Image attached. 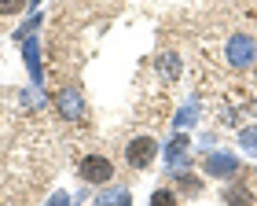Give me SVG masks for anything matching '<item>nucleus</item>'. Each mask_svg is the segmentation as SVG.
Segmentation results:
<instances>
[{"label": "nucleus", "mask_w": 257, "mask_h": 206, "mask_svg": "<svg viewBox=\"0 0 257 206\" xmlns=\"http://www.w3.org/2000/svg\"><path fill=\"white\" fill-rule=\"evenodd\" d=\"M224 59L231 66H239V70H246V66H253V59H257V41L250 33H231L228 44H224Z\"/></svg>", "instance_id": "nucleus-1"}, {"label": "nucleus", "mask_w": 257, "mask_h": 206, "mask_svg": "<svg viewBox=\"0 0 257 206\" xmlns=\"http://www.w3.org/2000/svg\"><path fill=\"white\" fill-rule=\"evenodd\" d=\"M77 177L85 180V184H110L114 180V162L107 155H85L77 166Z\"/></svg>", "instance_id": "nucleus-2"}, {"label": "nucleus", "mask_w": 257, "mask_h": 206, "mask_svg": "<svg viewBox=\"0 0 257 206\" xmlns=\"http://www.w3.org/2000/svg\"><path fill=\"white\" fill-rule=\"evenodd\" d=\"M158 158V140L155 136H133L125 147V162L133 169H151V162Z\"/></svg>", "instance_id": "nucleus-3"}, {"label": "nucleus", "mask_w": 257, "mask_h": 206, "mask_svg": "<svg viewBox=\"0 0 257 206\" xmlns=\"http://www.w3.org/2000/svg\"><path fill=\"white\" fill-rule=\"evenodd\" d=\"M55 111H59V118H66V122H81V118H88L85 96H81V88H74V85L55 92Z\"/></svg>", "instance_id": "nucleus-4"}, {"label": "nucleus", "mask_w": 257, "mask_h": 206, "mask_svg": "<svg viewBox=\"0 0 257 206\" xmlns=\"http://www.w3.org/2000/svg\"><path fill=\"white\" fill-rule=\"evenodd\" d=\"M206 177H217V180L239 177V155H231V151H209L206 155Z\"/></svg>", "instance_id": "nucleus-5"}, {"label": "nucleus", "mask_w": 257, "mask_h": 206, "mask_svg": "<svg viewBox=\"0 0 257 206\" xmlns=\"http://www.w3.org/2000/svg\"><path fill=\"white\" fill-rule=\"evenodd\" d=\"M188 151H191V140L184 133H177L169 140V147H166V169H169V177H177V169L188 166Z\"/></svg>", "instance_id": "nucleus-6"}, {"label": "nucleus", "mask_w": 257, "mask_h": 206, "mask_svg": "<svg viewBox=\"0 0 257 206\" xmlns=\"http://www.w3.org/2000/svg\"><path fill=\"white\" fill-rule=\"evenodd\" d=\"M22 55H26V70H30V77H33V88H41V44H37V37H22Z\"/></svg>", "instance_id": "nucleus-7"}, {"label": "nucleus", "mask_w": 257, "mask_h": 206, "mask_svg": "<svg viewBox=\"0 0 257 206\" xmlns=\"http://www.w3.org/2000/svg\"><path fill=\"white\" fill-rule=\"evenodd\" d=\"M96 206H133V195H128V188H107L96 195Z\"/></svg>", "instance_id": "nucleus-8"}, {"label": "nucleus", "mask_w": 257, "mask_h": 206, "mask_svg": "<svg viewBox=\"0 0 257 206\" xmlns=\"http://www.w3.org/2000/svg\"><path fill=\"white\" fill-rule=\"evenodd\" d=\"M195 122H198V99H188V103L180 107V114L173 118V129H177V133H184V129H191Z\"/></svg>", "instance_id": "nucleus-9"}, {"label": "nucleus", "mask_w": 257, "mask_h": 206, "mask_svg": "<svg viewBox=\"0 0 257 206\" xmlns=\"http://www.w3.org/2000/svg\"><path fill=\"white\" fill-rule=\"evenodd\" d=\"M158 70H162L166 81H177V77H180V55H177V52H166V55L158 59Z\"/></svg>", "instance_id": "nucleus-10"}, {"label": "nucleus", "mask_w": 257, "mask_h": 206, "mask_svg": "<svg viewBox=\"0 0 257 206\" xmlns=\"http://www.w3.org/2000/svg\"><path fill=\"white\" fill-rule=\"evenodd\" d=\"M224 202H228V206H253V195H250L242 184H228V188H224Z\"/></svg>", "instance_id": "nucleus-11"}, {"label": "nucleus", "mask_w": 257, "mask_h": 206, "mask_svg": "<svg viewBox=\"0 0 257 206\" xmlns=\"http://www.w3.org/2000/svg\"><path fill=\"white\" fill-rule=\"evenodd\" d=\"M151 206H180V199L173 188H158V191H151Z\"/></svg>", "instance_id": "nucleus-12"}, {"label": "nucleus", "mask_w": 257, "mask_h": 206, "mask_svg": "<svg viewBox=\"0 0 257 206\" xmlns=\"http://www.w3.org/2000/svg\"><path fill=\"white\" fill-rule=\"evenodd\" d=\"M239 147H242V151H250V155H257V125L239 129Z\"/></svg>", "instance_id": "nucleus-13"}, {"label": "nucleus", "mask_w": 257, "mask_h": 206, "mask_svg": "<svg viewBox=\"0 0 257 206\" xmlns=\"http://www.w3.org/2000/svg\"><path fill=\"white\" fill-rule=\"evenodd\" d=\"M26 4H30V0H0V15L11 19V15H19V11L26 8Z\"/></svg>", "instance_id": "nucleus-14"}, {"label": "nucleus", "mask_w": 257, "mask_h": 206, "mask_svg": "<svg viewBox=\"0 0 257 206\" xmlns=\"http://www.w3.org/2000/svg\"><path fill=\"white\" fill-rule=\"evenodd\" d=\"M177 180H180V188L188 191V195H198V188H202V184H198V177H191V173H184V177H177Z\"/></svg>", "instance_id": "nucleus-15"}, {"label": "nucleus", "mask_w": 257, "mask_h": 206, "mask_svg": "<svg viewBox=\"0 0 257 206\" xmlns=\"http://www.w3.org/2000/svg\"><path fill=\"white\" fill-rule=\"evenodd\" d=\"M70 202H74V199H70L66 191H55V195H52L48 202H44V206H70Z\"/></svg>", "instance_id": "nucleus-16"}]
</instances>
